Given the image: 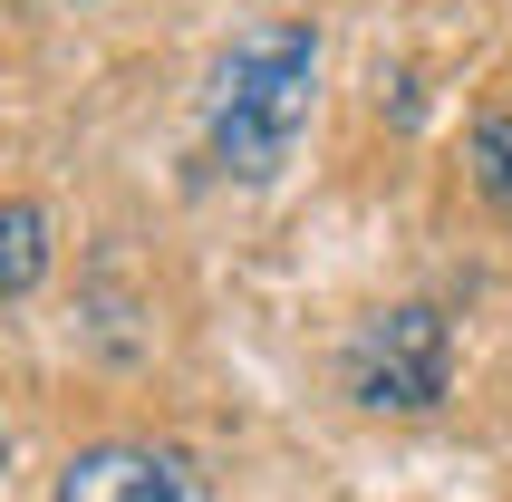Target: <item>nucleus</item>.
<instances>
[{
  "instance_id": "nucleus-1",
  "label": "nucleus",
  "mask_w": 512,
  "mask_h": 502,
  "mask_svg": "<svg viewBox=\"0 0 512 502\" xmlns=\"http://www.w3.org/2000/svg\"><path fill=\"white\" fill-rule=\"evenodd\" d=\"M310 78H319V39L300 20L242 29V39L223 49V68H213V107H203L213 165L242 174V184L281 174L290 145H300V126H310Z\"/></svg>"
},
{
  "instance_id": "nucleus-2",
  "label": "nucleus",
  "mask_w": 512,
  "mask_h": 502,
  "mask_svg": "<svg viewBox=\"0 0 512 502\" xmlns=\"http://www.w3.org/2000/svg\"><path fill=\"white\" fill-rule=\"evenodd\" d=\"M445 377H455V338H445V309H426V300L377 309L348 338V396L377 406V416H426L445 396Z\"/></svg>"
},
{
  "instance_id": "nucleus-3",
  "label": "nucleus",
  "mask_w": 512,
  "mask_h": 502,
  "mask_svg": "<svg viewBox=\"0 0 512 502\" xmlns=\"http://www.w3.org/2000/svg\"><path fill=\"white\" fill-rule=\"evenodd\" d=\"M58 502H203V474L174 445L116 435V445H87L58 464Z\"/></svg>"
},
{
  "instance_id": "nucleus-4",
  "label": "nucleus",
  "mask_w": 512,
  "mask_h": 502,
  "mask_svg": "<svg viewBox=\"0 0 512 502\" xmlns=\"http://www.w3.org/2000/svg\"><path fill=\"white\" fill-rule=\"evenodd\" d=\"M39 271H49V213L20 203V194H0V300L39 290Z\"/></svg>"
},
{
  "instance_id": "nucleus-5",
  "label": "nucleus",
  "mask_w": 512,
  "mask_h": 502,
  "mask_svg": "<svg viewBox=\"0 0 512 502\" xmlns=\"http://www.w3.org/2000/svg\"><path fill=\"white\" fill-rule=\"evenodd\" d=\"M474 184H484V203L512 223V116H484L474 126Z\"/></svg>"
},
{
  "instance_id": "nucleus-6",
  "label": "nucleus",
  "mask_w": 512,
  "mask_h": 502,
  "mask_svg": "<svg viewBox=\"0 0 512 502\" xmlns=\"http://www.w3.org/2000/svg\"><path fill=\"white\" fill-rule=\"evenodd\" d=\"M0 464H10V435H0Z\"/></svg>"
}]
</instances>
